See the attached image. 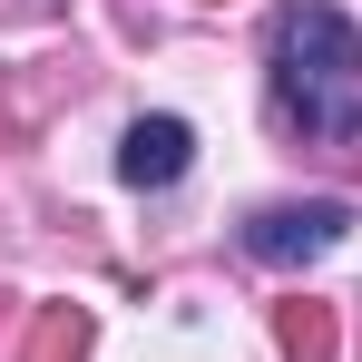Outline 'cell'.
Listing matches in <instances>:
<instances>
[{
  "label": "cell",
  "mask_w": 362,
  "mask_h": 362,
  "mask_svg": "<svg viewBox=\"0 0 362 362\" xmlns=\"http://www.w3.org/2000/svg\"><path fill=\"white\" fill-rule=\"evenodd\" d=\"M264 78L303 137H362V30L343 0H284L264 30Z\"/></svg>",
  "instance_id": "cell-1"
},
{
  "label": "cell",
  "mask_w": 362,
  "mask_h": 362,
  "mask_svg": "<svg viewBox=\"0 0 362 362\" xmlns=\"http://www.w3.org/2000/svg\"><path fill=\"white\" fill-rule=\"evenodd\" d=\"M343 235H353V206H343V196H303V206L245 216V255H255V264H303V255H333Z\"/></svg>",
  "instance_id": "cell-2"
},
{
  "label": "cell",
  "mask_w": 362,
  "mask_h": 362,
  "mask_svg": "<svg viewBox=\"0 0 362 362\" xmlns=\"http://www.w3.org/2000/svg\"><path fill=\"white\" fill-rule=\"evenodd\" d=\"M284 353H294V362H333V323H323V303H284Z\"/></svg>",
  "instance_id": "cell-4"
},
{
  "label": "cell",
  "mask_w": 362,
  "mask_h": 362,
  "mask_svg": "<svg viewBox=\"0 0 362 362\" xmlns=\"http://www.w3.org/2000/svg\"><path fill=\"white\" fill-rule=\"evenodd\" d=\"M186 167H196V127H186V118H137V127L118 137V177L137 186V196L177 186Z\"/></svg>",
  "instance_id": "cell-3"
}]
</instances>
